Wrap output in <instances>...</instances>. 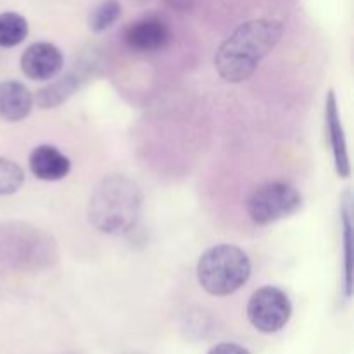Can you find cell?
Wrapping results in <instances>:
<instances>
[{"instance_id":"6da1fadb","label":"cell","mask_w":354,"mask_h":354,"mask_svg":"<svg viewBox=\"0 0 354 354\" xmlns=\"http://www.w3.org/2000/svg\"><path fill=\"white\" fill-rule=\"evenodd\" d=\"M283 26L275 19H252L241 24L214 55V69L228 83H242L251 78L263 59L282 38Z\"/></svg>"},{"instance_id":"7a4b0ae2","label":"cell","mask_w":354,"mask_h":354,"mask_svg":"<svg viewBox=\"0 0 354 354\" xmlns=\"http://www.w3.org/2000/svg\"><path fill=\"white\" fill-rule=\"evenodd\" d=\"M142 190L124 175H109L99 182L88 201V221L107 235L127 234L142 209Z\"/></svg>"},{"instance_id":"3957f363","label":"cell","mask_w":354,"mask_h":354,"mask_svg":"<svg viewBox=\"0 0 354 354\" xmlns=\"http://www.w3.org/2000/svg\"><path fill=\"white\" fill-rule=\"evenodd\" d=\"M251 270V259L241 248L220 244L207 249L199 258L197 280L211 296L227 297L248 283Z\"/></svg>"},{"instance_id":"277c9868","label":"cell","mask_w":354,"mask_h":354,"mask_svg":"<svg viewBox=\"0 0 354 354\" xmlns=\"http://www.w3.org/2000/svg\"><path fill=\"white\" fill-rule=\"evenodd\" d=\"M303 204V196L296 187L286 182H268L256 189L245 203V211L254 225L266 227L289 218Z\"/></svg>"},{"instance_id":"5b68a950","label":"cell","mask_w":354,"mask_h":354,"mask_svg":"<svg viewBox=\"0 0 354 354\" xmlns=\"http://www.w3.org/2000/svg\"><path fill=\"white\" fill-rule=\"evenodd\" d=\"M292 303L280 287L265 286L252 292L248 303V318L256 330L275 334L289 324Z\"/></svg>"},{"instance_id":"8992f818","label":"cell","mask_w":354,"mask_h":354,"mask_svg":"<svg viewBox=\"0 0 354 354\" xmlns=\"http://www.w3.org/2000/svg\"><path fill=\"white\" fill-rule=\"evenodd\" d=\"M171 28L162 17L158 16L140 17L128 24L123 33L124 45L138 54L165 50L171 44Z\"/></svg>"},{"instance_id":"52a82bcc","label":"cell","mask_w":354,"mask_h":354,"mask_svg":"<svg viewBox=\"0 0 354 354\" xmlns=\"http://www.w3.org/2000/svg\"><path fill=\"white\" fill-rule=\"evenodd\" d=\"M17 230H14L12 239L14 245H9V251H12V261L19 265L38 266L40 263H48V259H54L55 245L52 244V239L45 235L41 230L31 228L28 225H16Z\"/></svg>"},{"instance_id":"ba28073f","label":"cell","mask_w":354,"mask_h":354,"mask_svg":"<svg viewBox=\"0 0 354 354\" xmlns=\"http://www.w3.org/2000/svg\"><path fill=\"white\" fill-rule=\"evenodd\" d=\"M64 66L61 48L48 41L30 45L21 55V71L35 82H47L55 78Z\"/></svg>"},{"instance_id":"9c48e42d","label":"cell","mask_w":354,"mask_h":354,"mask_svg":"<svg viewBox=\"0 0 354 354\" xmlns=\"http://www.w3.org/2000/svg\"><path fill=\"white\" fill-rule=\"evenodd\" d=\"M325 121H327V137L330 142L332 154H334L335 171L341 178H349L351 175V165L348 158V145H346L344 128H342L341 116H339L337 97L334 90L327 93V102H325Z\"/></svg>"},{"instance_id":"30bf717a","label":"cell","mask_w":354,"mask_h":354,"mask_svg":"<svg viewBox=\"0 0 354 354\" xmlns=\"http://www.w3.org/2000/svg\"><path fill=\"white\" fill-rule=\"evenodd\" d=\"M28 162H30L31 173L44 182H59L71 171V161L68 156L48 144L37 145L31 151Z\"/></svg>"},{"instance_id":"8fae6325","label":"cell","mask_w":354,"mask_h":354,"mask_svg":"<svg viewBox=\"0 0 354 354\" xmlns=\"http://www.w3.org/2000/svg\"><path fill=\"white\" fill-rule=\"evenodd\" d=\"M33 93L26 85L16 80L0 83V118L9 123H17L30 116L33 109Z\"/></svg>"},{"instance_id":"7c38bea8","label":"cell","mask_w":354,"mask_h":354,"mask_svg":"<svg viewBox=\"0 0 354 354\" xmlns=\"http://www.w3.org/2000/svg\"><path fill=\"white\" fill-rule=\"evenodd\" d=\"M80 83H82L80 76L71 73V75L62 76L57 82L44 86L33 100L41 109H52V107H57L62 102H66L80 88Z\"/></svg>"},{"instance_id":"4fadbf2b","label":"cell","mask_w":354,"mask_h":354,"mask_svg":"<svg viewBox=\"0 0 354 354\" xmlns=\"http://www.w3.org/2000/svg\"><path fill=\"white\" fill-rule=\"evenodd\" d=\"M28 21L17 12H2L0 14V47L12 48L23 44L28 37Z\"/></svg>"},{"instance_id":"5bb4252c","label":"cell","mask_w":354,"mask_h":354,"mask_svg":"<svg viewBox=\"0 0 354 354\" xmlns=\"http://www.w3.org/2000/svg\"><path fill=\"white\" fill-rule=\"evenodd\" d=\"M342 230H344V290L346 297L353 294V242H351V194H346L342 203Z\"/></svg>"},{"instance_id":"9a60e30c","label":"cell","mask_w":354,"mask_h":354,"mask_svg":"<svg viewBox=\"0 0 354 354\" xmlns=\"http://www.w3.org/2000/svg\"><path fill=\"white\" fill-rule=\"evenodd\" d=\"M121 16V3L120 0H104L100 2L95 9L90 12L88 26L90 30L95 33H102V31L109 30L118 17Z\"/></svg>"},{"instance_id":"2e32d148","label":"cell","mask_w":354,"mask_h":354,"mask_svg":"<svg viewBox=\"0 0 354 354\" xmlns=\"http://www.w3.org/2000/svg\"><path fill=\"white\" fill-rule=\"evenodd\" d=\"M24 171L17 162L0 158V196H12L23 187Z\"/></svg>"},{"instance_id":"e0dca14e","label":"cell","mask_w":354,"mask_h":354,"mask_svg":"<svg viewBox=\"0 0 354 354\" xmlns=\"http://www.w3.org/2000/svg\"><path fill=\"white\" fill-rule=\"evenodd\" d=\"M207 354H251L244 346L235 344V342H220L214 348L209 349Z\"/></svg>"}]
</instances>
